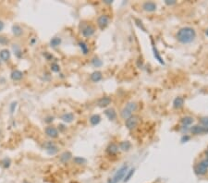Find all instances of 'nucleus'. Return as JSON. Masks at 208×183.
I'll return each instance as SVG.
<instances>
[{
  "label": "nucleus",
  "mask_w": 208,
  "mask_h": 183,
  "mask_svg": "<svg viewBox=\"0 0 208 183\" xmlns=\"http://www.w3.org/2000/svg\"><path fill=\"white\" fill-rule=\"evenodd\" d=\"M196 38V32L191 27H183L177 33V39L181 44H190Z\"/></svg>",
  "instance_id": "obj_1"
},
{
  "label": "nucleus",
  "mask_w": 208,
  "mask_h": 183,
  "mask_svg": "<svg viewBox=\"0 0 208 183\" xmlns=\"http://www.w3.org/2000/svg\"><path fill=\"white\" fill-rule=\"evenodd\" d=\"M128 166H123L121 168H119V170L117 171V173L115 174V176L113 177V178H111L109 180L108 183H119L122 178H124L125 175L128 172Z\"/></svg>",
  "instance_id": "obj_2"
},
{
  "label": "nucleus",
  "mask_w": 208,
  "mask_h": 183,
  "mask_svg": "<svg viewBox=\"0 0 208 183\" xmlns=\"http://www.w3.org/2000/svg\"><path fill=\"white\" fill-rule=\"evenodd\" d=\"M138 122H139V116L132 115L131 118H129L125 121V125H126L127 128H129V130H133V128H135L137 125H138Z\"/></svg>",
  "instance_id": "obj_3"
},
{
  "label": "nucleus",
  "mask_w": 208,
  "mask_h": 183,
  "mask_svg": "<svg viewBox=\"0 0 208 183\" xmlns=\"http://www.w3.org/2000/svg\"><path fill=\"white\" fill-rule=\"evenodd\" d=\"M190 130L192 134L200 135V134H203V133H208V127L196 125V126L191 127Z\"/></svg>",
  "instance_id": "obj_4"
},
{
  "label": "nucleus",
  "mask_w": 208,
  "mask_h": 183,
  "mask_svg": "<svg viewBox=\"0 0 208 183\" xmlns=\"http://www.w3.org/2000/svg\"><path fill=\"white\" fill-rule=\"evenodd\" d=\"M45 148L46 152H47L48 154H51V155H54L56 154L57 152H58V148L57 146L53 142H47L45 143Z\"/></svg>",
  "instance_id": "obj_5"
},
{
  "label": "nucleus",
  "mask_w": 208,
  "mask_h": 183,
  "mask_svg": "<svg viewBox=\"0 0 208 183\" xmlns=\"http://www.w3.org/2000/svg\"><path fill=\"white\" fill-rule=\"evenodd\" d=\"M109 23V18L107 15H101L97 19V24L99 26V28L101 30H104L105 27L108 25Z\"/></svg>",
  "instance_id": "obj_6"
},
{
  "label": "nucleus",
  "mask_w": 208,
  "mask_h": 183,
  "mask_svg": "<svg viewBox=\"0 0 208 183\" xmlns=\"http://www.w3.org/2000/svg\"><path fill=\"white\" fill-rule=\"evenodd\" d=\"M45 134L48 136V137L52 138V139H55V138H57L59 133H58V130L57 128H55L53 126H48L45 128Z\"/></svg>",
  "instance_id": "obj_7"
},
{
  "label": "nucleus",
  "mask_w": 208,
  "mask_h": 183,
  "mask_svg": "<svg viewBox=\"0 0 208 183\" xmlns=\"http://www.w3.org/2000/svg\"><path fill=\"white\" fill-rule=\"evenodd\" d=\"M194 171H195L196 174L199 175V176H203V175H205L208 172V168L200 162V163H198V164L195 165Z\"/></svg>",
  "instance_id": "obj_8"
},
{
  "label": "nucleus",
  "mask_w": 208,
  "mask_h": 183,
  "mask_svg": "<svg viewBox=\"0 0 208 183\" xmlns=\"http://www.w3.org/2000/svg\"><path fill=\"white\" fill-rule=\"evenodd\" d=\"M95 28H93L92 25L85 26L84 28L81 30V34L84 37H87V38L93 36V34H95Z\"/></svg>",
  "instance_id": "obj_9"
},
{
  "label": "nucleus",
  "mask_w": 208,
  "mask_h": 183,
  "mask_svg": "<svg viewBox=\"0 0 208 183\" xmlns=\"http://www.w3.org/2000/svg\"><path fill=\"white\" fill-rule=\"evenodd\" d=\"M111 103V98L110 97H102L101 99H99V101L97 102V104L99 107H107Z\"/></svg>",
  "instance_id": "obj_10"
},
{
  "label": "nucleus",
  "mask_w": 208,
  "mask_h": 183,
  "mask_svg": "<svg viewBox=\"0 0 208 183\" xmlns=\"http://www.w3.org/2000/svg\"><path fill=\"white\" fill-rule=\"evenodd\" d=\"M143 9L148 12H153L156 10V4L154 2H145L143 5Z\"/></svg>",
  "instance_id": "obj_11"
},
{
  "label": "nucleus",
  "mask_w": 208,
  "mask_h": 183,
  "mask_svg": "<svg viewBox=\"0 0 208 183\" xmlns=\"http://www.w3.org/2000/svg\"><path fill=\"white\" fill-rule=\"evenodd\" d=\"M10 58V52L7 49H2L0 51V60H2L4 62L9 61Z\"/></svg>",
  "instance_id": "obj_12"
},
{
  "label": "nucleus",
  "mask_w": 208,
  "mask_h": 183,
  "mask_svg": "<svg viewBox=\"0 0 208 183\" xmlns=\"http://www.w3.org/2000/svg\"><path fill=\"white\" fill-rule=\"evenodd\" d=\"M102 78H103V75H102V72L101 71H93L91 76H90V79H91L93 83H98V81H100L102 80Z\"/></svg>",
  "instance_id": "obj_13"
},
{
  "label": "nucleus",
  "mask_w": 208,
  "mask_h": 183,
  "mask_svg": "<svg viewBox=\"0 0 208 183\" xmlns=\"http://www.w3.org/2000/svg\"><path fill=\"white\" fill-rule=\"evenodd\" d=\"M10 77L13 81H21L23 78V73L21 71H19V69H15V71L11 72Z\"/></svg>",
  "instance_id": "obj_14"
},
{
  "label": "nucleus",
  "mask_w": 208,
  "mask_h": 183,
  "mask_svg": "<svg viewBox=\"0 0 208 183\" xmlns=\"http://www.w3.org/2000/svg\"><path fill=\"white\" fill-rule=\"evenodd\" d=\"M132 111L131 110V109H129L128 107H126L125 106L122 110H121V112H120V116H121V118H122L123 119H125V120H127L129 118H131V116H132Z\"/></svg>",
  "instance_id": "obj_15"
},
{
  "label": "nucleus",
  "mask_w": 208,
  "mask_h": 183,
  "mask_svg": "<svg viewBox=\"0 0 208 183\" xmlns=\"http://www.w3.org/2000/svg\"><path fill=\"white\" fill-rule=\"evenodd\" d=\"M107 152L109 154H116L119 152V146L116 143H111L109 144L108 147L107 148Z\"/></svg>",
  "instance_id": "obj_16"
},
{
  "label": "nucleus",
  "mask_w": 208,
  "mask_h": 183,
  "mask_svg": "<svg viewBox=\"0 0 208 183\" xmlns=\"http://www.w3.org/2000/svg\"><path fill=\"white\" fill-rule=\"evenodd\" d=\"M12 33L15 36H21L23 33V29L19 24H14L12 26Z\"/></svg>",
  "instance_id": "obj_17"
},
{
  "label": "nucleus",
  "mask_w": 208,
  "mask_h": 183,
  "mask_svg": "<svg viewBox=\"0 0 208 183\" xmlns=\"http://www.w3.org/2000/svg\"><path fill=\"white\" fill-rule=\"evenodd\" d=\"M105 116H107L109 120H115L117 118V113L115 112V110L113 108H109V109H107L105 111Z\"/></svg>",
  "instance_id": "obj_18"
},
{
  "label": "nucleus",
  "mask_w": 208,
  "mask_h": 183,
  "mask_svg": "<svg viewBox=\"0 0 208 183\" xmlns=\"http://www.w3.org/2000/svg\"><path fill=\"white\" fill-rule=\"evenodd\" d=\"M61 119L66 123H70L74 120V115L72 113H66L61 116Z\"/></svg>",
  "instance_id": "obj_19"
},
{
  "label": "nucleus",
  "mask_w": 208,
  "mask_h": 183,
  "mask_svg": "<svg viewBox=\"0 0 208 183\" xmlns=\"http://www.w3.org/2000/svg\"><path fill=\"white\" fill-rule=\"evenodd\" d=\"M184 104V100L181 97H177V98L174 100L173 102V106L176 108V109H179V108H181Z\"/></svg>",
  "instance_id": "obj_20"
},
{
  "label": "nucleus",
  "mask_w": 208,
  "mask_h": 183,
  "mask_svg": "<svg viewBox=\"0 0 208 183\" xmlns=\"http://www.w3.org/2000/svg\"><path fill=\"white\" fill-rule=\"evenodd\" d=\"M131 144L129 141H124V142H121L119 143V148L124 152L129 151V149H131Z\"/></svg>",
  "instance_id": "obj_21"
},
{
  "label": "nucleus",
  "mask_w": 208,
  "mask_h": 183,
  "mask_svg": "<svg viewBox=\"0 0 208 183\" xmlns=\"http://www.w3.org/2000/svg\"><path fill=\"white\" fill-rule=\"evenodd\" d=\"M71 156H72V154L70 152H64V153L60 155V160L63 163H67L70 158H71Z\"/></svg>",
  "instance_id": "obj_22"
},
{
  "label": "nucleus",
  "mask_w": 208,
  "mask_h": 183,
  "mask_svg": "<svg viewBox=\"0 0 208 183\" xmlns=\"http://www.w3.org/2000/svg\"><path fill=\"white\" fill-rule=\"evenodd\" d=\"M61 44V38L60 37H54L50 41V46L51 47H57Z\"/></svg>",
  "instance_id": "obj_23"
},
{
  "label": "nucleus",
  "mask_w": 208,
  "mask_h": 183,
  "mask_svg": "<svg viewBox=\"0 0 208 183\" xmlns=\"http://www.w3.org/2000/svg\"><path fill=\"white\" fill-rule=\"evenodd\" d=\"M100 121H101V118L99 115H93L91 118H90V122H91V124L93 126L99 124Z\"/></svg>",
  "instance_id": "obj_24"
},
{
  "label": "nucleus",
  "mask_w": 208,
  "mask_h": 183,
  "mask_svg": "<svg viewBox=\"0 0 208 183\" xmlns=\"http://www.w3.org/2000/svg\"><path fill=\"white\" fill-rule=\"evenodd\" d=\"M180 121H181V123L183 124L184 126H189V125H191L192 122H193V118L187 116H184V118H182Z\"/></svg>",
  "instance_id": "obj_25"
},
{
  "label": "nucleus",
  "mask_w": 208,
  "mask_h": 183,
  "mask_svg": "<svg viewBox=\"0 0 208 183\" xmlns=\"http://www.w3.org/2000/svg\"><path fill=\"white\" fill-rule=\"evenodd\" d=\"M79 46H80V48L81 50V52L83 53V55H87V54L89 53V47H88V45H87L86 43L80 42L79 43Z\"/></svg>",
  "instance_id": "obj_26"
},
{
  "label": "nucleus",
  "mask_w": 208,
  "mask_h": 183,
  "mask_svg": "<svg viewBox=\"0 0 208 183\" xmlns=\"http://www.w3.org/2000/svg\"><path fill=\"white\" fill-rule=\"evenodd\" d=\"M12 49H13V51H14V54L16 55L17 57H22V51H21V47L18 45H12Z\"/></svg>",
  "instance_id": "obj_27"
},
{
  "label": "nucleus",
  "mask_w": 208,
  "mask_h": 183,
  "mask_svg": "<svg viewBox=\"0 0 208 183\" xmlns=\"http://www.w3.org/2000/svg\"><path fill=\"white\" fill-rule=\"evenodd\" d=\"M10 164H11V160L7 157L4 158L1 161V166L4 167V168H9V167L10 166Z\"/></svg>",
  "instance_id": "obj_28"
},
{
  "label": "nucleus",
  "mask_w": 208,
  "mask_h": 183,
  "mask_svg": "<svg viewBox=\"0 0 208 183\" xmlns=\"http://www.w3.org/2000/svg\"><path fill=\"white\" fill-rule=\"evenodd\" d=\"M73 161L77 165H83V164H85V163H86V159L83 158V157L76 156V157L73 158Z\"/></svg>",
  "instance_id": "obj_29"
},
{
  "label": "nucleus",
  "mask_w": 208,
  "mask_h": 183,
  "mask_svg": "<svg viewBox=\"0 0 208 183\" xmlns=\"http://www.w3.org/2000/svg\"><path fill=\"white\" fill-rule=\"evenodd\" d=\"M92 64L95 66V67L98 68V67H101L103 62H102V60H100L98 57H93L92 59Z\"/></svg>",
  "instance_id": "obj_30"
},
{
  "label": "nucleus",
  "mask_w": 208,
  "mask_h": 183,
  "mask_svg": "<svg viewBox=\"0 0 208 183\" xmlns=\"http://www.w3.org/2000/svg\"><path fill=\"white\" fill-rule=\"evenodd\" d=\"M133 173H134V169H131L129 171H128V172L126 173V175H125V177H124V182H127V181H129V180H131V178L132 177V175H133Z\"/></svg>",
  "instance_id": "obj_31"
},
{
  "label": "nucleus",
  "mask_w": 208,
  "mask_h": 183,
  "mask_svg": "<svg viewBox=\"0 0 208 183\" xmlns=\"http://www.w3.org/2000/svg\"><path fill=\"white\" fill-rule=\"evenodd\" d=\"M125 106L128 107L129 109H131L132 112L136 111V109H137V104H136L135 102H129V103H128Z\"/></svg>",
  "instance_id": "obj_32"
},
{
  "label": "nucleus",
  "mask_w": 208,
  "mask_h": 183,
  "mask_svg": "<svg viewBox=\"0 0 208 183\" xmlns=\"http://www.w3.org/2000/svg\"><path fill=\"white\" fill-rule=\"evenodd\" d=\"M154 52H155V57L156 59H157L161 64H164V61H163V59H162V57H160L158 51H157V50H156V48H155V46H154Z\"/></svg>",
  "instance_id": "obj_33"
},
{
  "label": "nucleus",
  "mask_w": 208,
  "mask_h": 183,
  "mask_svg": "<svg viewBox=\"0 0 208 183\" xmlns=\"http://www.w3.org/2000/svg\"><path fill=\"white\" fill-rule=\"evenodd\" d=\"M51 71H54V72H58L60 71L59 65L57 64V63H53L52 65H51Z\"/></svg>",
  "instance_id": "obj_34"
},
{
  "label": "nucleus",
  "mask_w": 208,
  "mask_h": 183,
  "mask_svg": "<svg viewBox=\"0 0 208 183\" xmlns=\"http://www.w3.org/2000/svg\"><path fill=\"white\" fill-rule=\"evenodd\" d=\"M9 40L7 37H5V36H0V45H6L9 44Z\"/></svg>",
  "instance_id": "obj_35"
},
{
  "label": "nucleus",
  "mask_w": 208,
  "mask_h": 183,
  "mask_svg": "<svg viewBox=\"0 0 208 183\" xmlns=\"http://www.w3.org/2000/svg\"><path fill=\"white\" fill-rule=\"evenodd\" d=\"M16 107H17V102L11 103V104L9 106V111H10L11 114H13V113L15 112V110H16Z\"/></svg>",
  "instance_id": "obj_36"
},
{
  "label": "nucleus",
  "mask_w": 208,
  "mask_h": 183,
  "mask_svg": "<svg viewBox=\"0 0 208 183\" xmlns=\"http://www.w3.org/2000/svg\"><path fill=\"white\" fill-rule=\"evenodd\" d=\"M200 121L203 124L205 127H208V116H205V118H202L200 119Z\"/></svg>",
  "instance_id": "obj_37"
},
{
  "label": "nucleus",
  "mask_w": 208,
  "mask_h": 183,
  "mask_svg": "<svg viewBox=\"0 0 208 183\" xmlns=\"http://www.w3.org/2000/svg\"><path fill=\"white\" fill-rule=\"evenodd\" d=\"M165 3H166L167 6H172V5H175L176 1H175V0H166Z\"/></svg>",
  "instance_id": "obj_38"
},
{
  "label": "nucleus",
  "mask_w": 208,
  "mask_h": 183,
  "mask_svg": "<svg viewBox=\"0 0 208 183\" xmlns=\"http://www.w3.org/2000/svg\"><path fill=\"white\" fill-rule=\"evenodd\" d=\"M44 56L45 57V58H46V59H47V60H50V59H52V58H53V56H52V55H49V54H48L47 52H45V53L44 54Z\"/></svg>",
  "instance_id": "obj_39"
},
{
  "label": "nucleus",
  "mask_w": 208,
  "mask_h": 183,
  "mask_svg": "<svg viewBox=\"0 0 208 183\" xmlns=\"http://www.w3.org/2000/svg\"><path fill=\"white\" fill-rule=\"evenodd\" d=\"M53 120H54V118H53V116H48V118H46L45 119V121L46 123H50V122H53Z\"/></svg>",
  "instance_id": "obj_40"
},
{
  "label": "nucleus",
  "mask_w": 208,
  "mask_h": 183,
  "mask_svg": "<svg viewBox=\"0 0 208 183\" xmlns=\"http://www.w3.org/2000/svg\"><path fill=\"white\" fill-rule=\"evenodd\" d=\"M202 164L205 166H206L207 168H208V158H205V159H203V160L201 162Z\"/></svg>",
  "instance_id": "obj_41"
},
{
  "label": "nucleus",
  "mask_w": 208,
  "mask_h": 183,
  "mask_svg": "<svg viewBox=\"0 0 208 183\" xmlns=\"http://www.w3.org/2000/svg\"><path fill=\"white\" fill-rule=\"evenodd\" d=\"M4 26H5V25H4V22L0 21V32H1V31H3Z\"/></svg>",
  "instance_id": "obj_42"
},
{
  "label": "nucleus",
  "mask_w": 208,
  "mask_h": 183,
  "mask_svg": "<svg viewBox=\"0 0 208 183\" xmlns=\"http://www.w3.org/2000/svg\"><path fill=\"white\" fill-rule=\"evenodd\" d=\"M105 3H107V4H112V1H110V0H105V1H104Z\"/></svg>",
  "instance_id": "obj_43"
},
{
  "label": "nucleus",
  "mask_w": 208,
  "mask_h": 183,
  "mask_svg": "<svg viewBox=\"0 0 208 183\" xmlns=\"http://www.w3.org/2000/svg\"><path fill=\"white\" fill-rule=\"evenodd\" d=\"M205 155H206V158H208V148H207L206 151H205Z\"/></svg>",
  "instance_id": "obj_44"
},
{
  "label": "nucleus",
  "mask_w": 208,
  "mask_h": 183,
  "mask_svg": "<svg viewBox=\"0 0 208 183\" xmlns=\"http://www.w3.org/2000/svg\"><path fill=\"white\" fill-rule=\"evenodd\" d=\"M205 34H206V35L208 36V29H207V30L205 31Z\"/></svg>",
  "instance_id": "obj_45"
},
{
  "label": "nucleus",
  "mask_w": 208,
  "mask_h": 183,
  "mask_svg": "<svg viewBox=\"0 0 208 183\" xmlns=\"http://www.w3.org/2000/svg\"><path fill=\"white\" fill-rule=\"evenodd\" d=\"M22 183H30V182H29V181H27V180H23Z\"/></svg>",
  "instance_id": "obj_46"
},
{
  "label": "nucleus",
  "mask_w": 208,
  "mask_h": 183,
  "mask_svg": "<svg viewBox=\"0 0 208 183\" xmlns=\"http://www.w3.org/2000/svg\"><path fill=\"white\" fill-rule=\"evenodd\" d=\"M0 66H1V60H0Z\"/></svg>",
  "instance_id": "obj_47"
}]
</instances>
